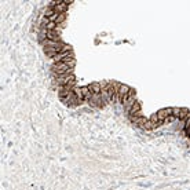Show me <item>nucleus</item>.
Wrapping results in <instances>:
<instances>
[{
    "instance_id": "f257e3e1",
    "label": "nucleus",
    "mask_w": 190,
    "mask_h": 190,
    "mask_svg": "<svg viewBox=\"0 0 190 190\" xmlns=\"http://www.w3.org/2000/svg\"><path fill=\"white\" fill-rule=\"evenodd\" d=\"M135 102H137V92H135L134 88H131L130 92L127 94V96H125L123 101H121V104H123L125 110H127V113H128V110H130V109L135 105Z\"/></svg>"
},
{
    "instance_id": "f03ea898",
    "label": "nucleus",
    "mask_w": 190,
    "mask_h": 190,
    "mask_svg": "<svg viewBox=\"0 0 190 190\" xmlns=\"http://www.w3.org/2000/svg\"><path fill=\"white\" fill-rule=\"evenodd\" d=\"M51 70H53L54 76H59V75H65V73H67L70 70V67L65 62H58V63H53Z\"/></svg>"
},
{
    "instance_id": "7ed1b4c3",
    "label": "nucleus",
    "mask_w": 190,
    "mask_h": 190,
    "mask_svg": "<svg viewBox=\"0 0 190 190\" xmlns=\"http://www.w3.org/2000/svg\"><path fill=\"white\" fill-rule=\"evenodd\" d=\"M61 101L63 102V105L70 106V108H73V106H77V105H80V104H81V101H80V99L77 98V95L75 94V91H73V92H70V94L67 95L66 98L61 99Z\"/></svg>"
},
{
    "instance_id": "20e7f679",
    "label": "nucleus",
    "mask_w": 190,
    "mask_h": 190,
    "mask_svg": "<svg viewBox=\"0 0 190 190\" xmlns=\"http://www.w3.org/2000/svg\"><path fill=\"white\" fill-rule=\"evenodd\" d=\"M90 106H92V108H102V106H105V102L104 99H102L101 94H92L91 99L88 101Z\"/></svg>"
},
{
    "instance_id": "39448f33",
    "label": "nucleus",
    "mask_w": 190,
    "mask_h": 190,
    "mask_svg": "<svg viewBox=\"0 0 190 190\" xmlns=\"http://www.w3.org/2000/svg\"><path fill=\"white\" fill-rule=\"evenodd\" d=\"M157 117H159L160 121H165L167 118L169 117V116H172V108H164V109H160L159 112H157Z\"/></svg>"
},
{
    "instance_id": "423d86ee",
    "label": "nucleus",
    "mask_w": 190,
    "mask_h": 190,
    "mask_svg": "<svg viewBox=\"0 0 190 190\" xmlns=\"http://www.w3.org/2000/svg\"><path fill=\"white\" fill-rule=\"evenodd\" d=\"M61 48H62V47H44L43 50H44V54H46L48 58H51V59H53L57 54L61 53Z\"/></svg>"
},
{
    "instance_id": "0eeeda50",
    "label": "nucleus",
    "mask_w": 190,
    "mask_h": 190,
    "mask_svg": "<svg viewBox=\"0 0 190 190\" xmlns=\"http://www.w3.org/2000/svg\"><path fill=\"white\" fill-rule=\"evenodd\" d=\"M40 44L44 48V47H62L65 43H63V41H53V40H48V39H46V40L41 41Z\"/></svg>"
},
{
    "instance_id": "6e6552de",
    "label": "nucleus",
    "mask_w": 190,
    "mask_h": 190,
    "mask_svg": "<svg viewBox=\"0 0 190 190\" xmlns=\"http://www.w3.org/2000/svg\"><path fill=\"white\" fill-rule=\"evenodd\" d=\"M80 90H81V92H83V95H84V101L88 102L90 99H91V96H92V91L88 88V86H84V87H80Z\"/></svg>"
},
{
    "instance_id": "1a4fd4ad",
    "label": "nucleus",
    "mask_w": 190,
    "mask_h": 190,
    "mask_svg": "<svg viewBox=\"0 0 190 190\" xmlns=\"http://www.w3.org/2000/svg\"><path fill=\"white\" fill-rule=\"evenodd\" d=\"M88 88L92 91V94H101L102 88H101V83H91V84H88Z\"/></svg>"
},
{
    "instance_id": "9d476101",
    "label": "nucleus",
    "mask_w": 190,
    "mask_h": 190,
    "mask_svg": "<svg viewBox=\"0 0 190 190\" xmlns=\"http://www.w3.org/2000/svg\"><path fill=\"white\" fill-rule=\"evenodd\" d=\"M188 117H190V110L188 108H181V114H179V120L185 121Z\"/></svg>"
},
{
    "instance_id": "9b49d317",
    "label": "nucleus",
    "mask_w": 190,
    "mask_h": 190,
    "mask_svg": "<svg viewBox=\"0 0 190 190\" xmlns=\"http://www.w3.org/2000/svg\"><path fill=\"white\" fill-rule=\"evenodd\" d=\"M65 21H66V14H58V18H57L55 24L57 25H62V24H65Z\"/></svg>"
},
{
    "instance_id": "f8f14e48",
    "label": "nucleus",
    "mask_w": 190,
    "mask_h": 190,
    "mask_svg": "<svg viewBox=\"0 0 190 190\" xmlns=\"http://www.w3.org/2000/svg\"><path fill=\"white\" fill-rule=\"evenodd\" d=\"M70 51H73L72 46H70V44H66V43L62 46V48H61V53H70Z\"/></svg>"
},
{
    "instance_id": "ddd939ff",
    "label": "nucleus",
    "mask_w": 190,
    "mask_h": 190,
    "mask_svg": "<svg viewBox=\"0 0 190 190\" xmlns=\"http://www.w3.org/2000/svg\"><path fill=\"white\" fill-rule=\"evenodd\" d=\"M183 130L188 132V131H190V117H188L185 121H183Z\"/></svg>"
},
{
    "instance_id": "4468645a",
    "label": "nucleus",
    "mask_w": 190,
    "mask_h": 190,
    "mask_svg": "<svg viewBox=\"0 0 190 190\" xmlns=\"http://www.w3.org/2000/svg\"><path fill=\"white\" fill-rule=\"evenodd\" d=\"M179 114H181V108H172V116L179 120Z\"/></svg>"
},
{
    "instance_id": "2eb2a0df",
    "label": "nucleus",
    "mask_w": 190,
    "mask_h": 190,
    "mask_svg": "<svg viewBox=\"0 0 190 190\" xmlns=\"http://www.w3.org/2000/svg\"><path fill=\"white\" fill-rule=\"evenodd\" d=\"M46 29H47V30H55V29H57V24H55V22H50V24L46 26Z\"/></svg>"
},
{
    "instance_id": "dca6fc26",
    "label": "nucleus",
    "mask_w": 190,
    "mask_h": 190,
    "mask_svg": "<svg viewBox=\"0 0 190 190\" xmlns=\"http://www.w3.org/2000/svg\"><path fill=\"white\" fill-rule=\"evenodd\" d=\"M186 134H188V137L190 138V131H188V132H186Z\"/></svg>"
}]
</instances>
